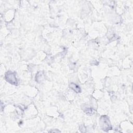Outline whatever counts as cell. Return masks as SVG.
<instances>
[{
  "instance_id": "6da1fadb",
  "label": "cell",
  "mask_w": 133,
  "mask_h": 133,
  "mask_svg": "<svg viewBox=\"0 0 133 133\" xmlns=\"http://www.w3.org/2000/svg\"><path fill=\"white\" fill-rule=\"evenodd\" d=\"M6 79L8 82H9L11 84H16V83H17V78L16 77L15 75L13 73L8 72L6 74Z\"/></svg>"
},
{
  "instance_id": "3957f363",
  "label": "cell",
  "mask_w": 133,
  "mask_h": 133,
  "mask_svg": "<svg viewBox=\"0 0 133 133\" xmlns=\"http://www.w3.org/2000/svg\"><path fill=\"white\" fill-rule=\"evenodd\" d=\"M70 87L71 88H72L74 91H75L76 92H80L81 91V89H80V88L78 86H77L76 84L73 83H72L70 85Z\"/></svg>"
},
{
  "instance_id": "7a4b0ae2",
  "label": "cell",
  "mask_w": 133,
  "mask_h": 133,
  "mask_svg": "<svg viewBox=\"0 0 133 133\" xmlns=\"http://www.w3.org/2000/svg\"><path fill=\"white\" fill-rule=\"evenodd\" d=\"M103 116V117H102L101 119V124H102L101 125L103 126V129L105 130V129H107L109 130V129L110 128V127L111 126L110 122L109 121V119L106 116Z\"/></svg>"
}]
</instances>
